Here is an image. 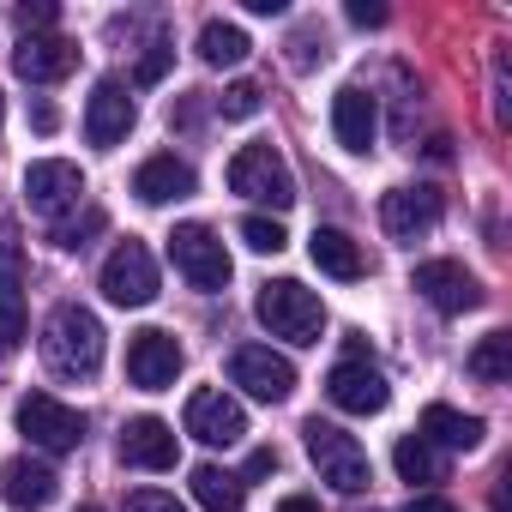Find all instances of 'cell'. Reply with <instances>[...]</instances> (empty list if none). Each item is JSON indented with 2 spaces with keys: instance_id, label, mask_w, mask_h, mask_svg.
I'll use <instances>...</instances> for the list:
<instances>
[{
  "instance_id": "d6a6232c",
  "label": "cell",
  "mask_w": 512,
  "mask_h": 512,
  "mask_svg": "<svg viewBox=\"0 0 512 512\" xmlns=\"http://www.w3.org/2000/svg\"><path fill=\"white\" fill-rule=\"evenodd\" d=\"M127 512H187L175 494H157V488H139V494H127Z\"/></svg>"
},
{
  "instance_id": "44dd1931",
  "label": "cell",
  "mask_w": 512,
  "mask_h": 512,
  "mask_svg": "<svg viewBox=\"0 0 512 512\" xmlns=\"http://www.w3.org/2000/svg\"><path fill=\"white\" fill-rule=\"evenodd\" d=\"M308 260H314L326 278H344V284L368 278V253H362V241L344 235V229H332V223H320V229L308 235Z\"/></svg>"
},
{
  "instance_id": "30bf717a",
  "label": "cell",
  "mask_w": 512,
  "mask_h": 512,
  "mask_svg": "<svg viewBox=\"0 0 512 512\" xmlns=\"http://www.w3.org/2000/svg\"><path fill=\"white\" fill-rule=\"evenodd\" d=\"M410 290H416L428 308H440V314H470V308H482V284H476L458 260H428V266H416V272H410Z\"/></svg>"
},
{
  "instance_id": "7c38bea8",
  "label": "cell",
  "mask_w": 512,
  "mask_h": 512,
  "mask_svg": "<svg viewBox=\"0 0 512 512\" xmlns=\"http://www.w3.org/2000/svg\"><path fill=\"white\" fill-rule=\"evenodd\" d=\"M187 434L193 440H205V446H235L241 434H247V410L223 392V386H205V392H193L187 398Z\"/></svg>"
},
{
  "instance_id": "83f0119b",
  "label": "cell",
  "mask_w": 512,
  "mask_h": 512,
  "mask_svg": "<svg viewBox=\"0 0 512 512\" xmlns=\"http://www.w3.org/2000/svg\"><path fill=\"white\" fill-rule=\"evenodd\" d=\"M103 229H109V211H103V205H85V217H73V223H55V247L79 253V247H91V235H103Z\"/></svg>"
},
{
  "instance_id": "2e32d148",
  "label": "cell",
  "mask_w": 512,
  "mask_h": 512,
  "mask_svg": "<svg viewBox=\"0 0 512 512\" xmlns=\"http://www.w3.org/2000/svg\"><path fill=\"white\" fill-rule=\"evenodd\" d=\"M73 67H79V43H73V37H55V31L25 37V43L13 49V73H19L25 85H55V79H67Z\"/></svg>"
},
{
  "instance_id": "f35d334b",
  "label": "cell",
  "mask_w": 512,
  "mask_h": 512,
  "mask_svg": "<svg viewBox=\"0 0 512 512\" xmlns=\"http://www.w3.org/2000/svg\"><path fill=\"white\" fill-rule=\"evenodd\" d=\"M278 512H320V506L308 494H290V500H278Z\"/></svg>"
},
{
  "instance_id": "e575fe53",
  "label": "cell",
  "mask_w": 512,
  "mask_h": 512,
  "mask_svg": "<svg viewBox=\"0 0 512 512\" xmlns=\"http://www.w3.org/2000/svg\"><path fill=\"white\" fill-rule=\"evenodd\" d=\"M350 25L374 31V25H386V7H380V0H350Z\"/></svg>"
},
{
  "instance_id": "d590c367",
  "label": "cell",
  "mask_w": 512,
  "mask_h": 512,
  "mask_svg": "<svg viewBox=\"0 0 512 512\" xmlns=\"http://www.w3.org/2000/svg\"><path fill=\"white\" fill-rule=\"evenodd\" d=\"M272 470H278V452H272V446H260V452L247 458V476H241V482H253V476H272Z\"/></svg>"
},
{
  "instance_id": "7402d4cb",
  "label": "cell",
  "mask_w": 512,
  "mask_h": 512,
  "mask_svg": "<svg viewBox=\"0 0 512 512\" xmlns=\"http://www.w3.org/2000/svg\"><path fill=\"white\" fill-rule=\"evenodd\" d=\"M133 193H139L145 205H175V199L193 193V169H187L175 151H157V157H145V163L133 169Z\"/></svg>"
},
{
  "instance_id": "9c48e42d",
  "label": "cell",
  "mask_w": 512,
  "mask_h": 512,
  "mask_svg": "<svg viewBox=\"0 0 512 512\" xmlns=\"http://www.w3.org/2000/svg\"><path fill=\"white\" fill-rule=\"evenodd\" d=\"M440 217H446V193L440 187H392L380 199V223H386L392 241H422Z\"/></svg>"
},
{
  "instance_id": "6da1fadb",
  "label": "cell",
  "mask_w": 512,
  "mask_h": 512,
  "mask_svg": "<svg viewBox=\"0 0 512 512\" xmlns=\"http://www.w3.org/2000/svg\"><path fill=\"white\" fill-rule=\"evenodd\" d=\"M43 362L61 380H91L103 368V326H97V314L79 308V302H61L49 314V326H43Z\"/></svg>"
},
{
  "instance_id": "8d00e7d4",
  "label": "cell",
  "mask_w": 512,
  "mask_h": 512,
  "mask_svg": "<svg viewBox=\"0 0 512 512\" xmlns=\"http://www.w3.org/2000/svg\"><path fill=\"white\" fill-rule=\"evenodd\" d=\"M31 127H37V133H55V127H61L55 103H31Z\"/></svg>"
},
{
  "instance_id": "4fadbf2b",
  "label": "cell",
  "mask_w": 512,
  "mask_h": 512,
  "mask_svg": "<svg viewBox=\"0 0 512 512\" xmlns=\"http://www.w3.org/2000/svg\"><path fill=\"white\" fill-rule=\"evenodd\" d=\"M133 121H139V109H133L127 85H121V79H97V91H91V103H85V139H91L97 151H115V145L133 133Z\"/></svg>"
},
{
  "instance_id": "cb8c5ba5",
  "label": "cell",
  "mask_w": 512,
  "mask_h": 512,
  "mask_svg": "<svg viewBox=\"0 0 512 512\" xmlns=\"http://www.w3.org/2000/svg\"><path fill=\"white\" fill-rule=\"evenodd\" d=\"M247 31L241 25H229V19H205V31H199V61L205 67H241L247 61Z\"/></svg>"
},
{
  "instance_id": "7a4b0ae2",
  "label": "cell",
  "mask_w": 512,
  "mask_h": 512,
  "mask_svg": "<svg viewBox=\"0 0 512 512\" xmlns=\"http://www.w3.org/2000/svg\"><path fill=\"white\" fill-rule=\"evenodd\" d=\"M253 314H260V326L272 338H290V344H320V332H326L320 296L308 284H296V278H272L260 290V302H253Z\"/></svg>"
},
{
  "instance_id": "836d02e7",
  "label": "cell",
  "mask_w": 512,
  "mask_h": 512,
  "mask_svg": "<svg viewBox=\"0 0 512 512\" xmlns=\"http://www.w3.org/2000/svg\"><path fill=\"white\" fill-rule=\"evenodd\" d=\"M290 61H296V67H314V61H326V37H320V31H302V37L290 43Z\"/></svg>"
},
{
  "instance_id": "60d3db41",
  "label": "cell",
  "mask_w": 512,
  "mask_h": 512,
  "mask_svg": "<svg viewBox=\"0 0 512 512\" xmlns=\"http://www.w3.org/2000/svg\"><path fill=\"white\" fill-rule=\"evenodd\" d=\"M0 115H7V103H0Z\"/></svg>"
},
{
  "instance_id": "d4e9b609",
  "label": "cell",
  "mask_w": 512,
  "mask_h": 512,
  "mask_svg": "<svg viewBox=\"0 0 512 512\" xmlns=\"http://www.w3.org/2000/svg\"><path fill=\"white\" fill-rule=\"evenodd\" d=\"M193 500H199L205 512H241L247 482L229 476V470H217V464H199V470H193Z\"/></svg>"
},
{
  "instance_id": "1f68e13d",
  "label": "cell",
  "mask_w": 512,
  "mask_h": 512,
  "mask_svg": "<svg viewBox=\"0 0 512 512\" xmlns=\"http://www.w3.org/2000/svg\"><path fill=\"white\" fill-rule=\"evenodd\" d=\"M13 19L25 25V37H37V25H55V0H25V7H13Z\"/></svg>"
},
{
  "instance_id": "3957f363",
  "label": "cell",
  "mask_w": 512,
  "mask_h": 512,
  "mask_svg": "<svg viewBox=\"0 0 512 512\" xmlns=\"http://www.w3.org/2000/svg\"><path fill=\"white\" fill-rule=\"evenodd\" d=\"M302 440H308V458H314L320 482H332L338 494H362V488L374 482V464H368L362 440L344 434L338 422H320V416H314V422L302 428Z\"/></svg>"
},
{
  "instance_id": "8992f818",
  "label": "cell",
  "mask_w": 512,
  "mask_h": 512,
  "mask_svg": "<svg viewBox=\"0 0 512 512\" xmlns=\"http://www.w3.org/2000/svg\"><path fill=\"white\" fill-rule=\"evenodd\" d=\"M19 428H25V440L43 446V452H79V440H85V416H79L73 404H61L55 392L19 398Z\"/></svg>"
},
{
  "instance_id": "484cf974",
  "label": "cell",
  "mask_w": 512,
  "mask_h": 512,
  "mask_svg": "<svg viewBox=\"0 0 512 512\" xmlns=\"http://www.w3.org/2000/svg\"><path fill=\"white\" fill-rule=\"evenodd\" d=\"M392 464H398V476H404V482H422V488L446 482V464H440V452H434L422 434H404V440L392 446Z\"/></svg>"
},
{
  "instance_id": "74e56055",
  "label": "cell",
  "mask_w": 512,
  "mask_h": 512,
  "mask_svg": "<svg viewBox=\"0 0 512 512\" xmlns=\"http://www.w3.org/2000/svg\"><path fill=\"white\" fill-rule=\"evenodd\" d=\"M404 512H458V506H452L446 494H416V500H410Z\"/></svg>"
},
{
  "instance_id": "5b68a950",
  "label": "cell",
  "mask_w": 512,
  "mask_h": 512,
  "mask_svg": "<svg viewBox=\"0 0 512 512\" xmlns=\"http://www.w3.org/2000/svg\"><path fill=\"white\" fill-rule=\"evenodd\" d=\"M169 260H175V272H181L199 296H223V290H229V253H223V241H217L205 223H175Z\"/></svg>"
},
{
  "instance_id": "9a60e30c",
  "label": "cell",
  "mask_w": 512,
  "mask_h": 512,
  "mask_svg": "<svg viewBox=\"0 0 512 512\" xmlns=\"http://www.w3.org/2000/svg\"><path fill=\"white\" fill-rule=\"evenodd\" d=\"M326 398L338 404V410H350V416H380L386 410V398H392V386L380 380V368H368V362H338L332 374H326Z\"/></svg>"
},
{
  "instance_id": "52a82bcc",
  "label": "cell",
  "mask_w": 512,
  "mask_h": 512,
  "mask_svg": "<svg viewBox=\"0 0 512 512\" xmlns=\"http://www.w3.org/2000/svg\"><path fill=\"white\" fill-rule=\"evenodd\" d=\"M229 380L247 392V398H260V404H284L296 392V368L290 356H278L272 344H241L229 356Z\"/></svg>"
},
{
  "instance_id": "f1b7e54d",
  "label": "cell",
  "mask_w": 512,
  "mask_h": 512,
  "mask_svg": "<svg viewBox=\"0 0 512 512\" xmlns=\"http://www.w3.org/2000/svg\"><path fill=\"white\" fill-rule=\"evenodd\" d=\"M260 103H266V91L253 85V79H235V85H223V97H217L223 121H253V115H260Z\"/></svg>"
},
{
  "instance_id": "4316f807",
  "label": "cell",
  "mask_w": 512,
  "mask_h": 512,
  "mask_svg": "<svg viewBox=\"0 0 512 512\" xmlns=\"http://www.w3.org/2000/svg\"><path fill=\"white\" fill-rule=\"evenodd\" d=\"M482 386H506L512 380V332H488L476 350H470V362H464Z\"/></svg>"
},
{
  "instance_id": "277c9868",
  "label": "cell",
  "mask_w": 512,
  "mask_h": 512,
  "mask_svg": "<svg viewBox=\"0 0 512 512\" xmlns=\"http://www.w3.org/2000/svg\"><path fill=\"white\" fill-rule=\"evenodd\" d=\"M229 193H241V199H260V205H272V211H290L296 205V175H290V163L278 157V145H241L235 157H229Z\"/></svg>"
},
{
  "instance_id": "5bb4252c",
  "label": "cell",
  "mask_w": 512,
  "mask_h": 512,
  "mask_svg": "<svg viewBox=\"0 0 512 512\" xmlns=\"http://www.w3.org/2000/svg\"><path fill=\"white\" fill-rule=\"evenodd\" d=\"M25 199H31V211H43V217L79 205V199H85V175H79V163H67V157H43V163H31V169H25Z\"/></svg>"
},
{
  "instance_id": "ba28073f",
  "label": "cell",
  "mask_w": 512,
  "mask_h": 512,
  "mask_svg": "<svg viewBox=\"0 0 512 512\" xmlns=\"http://www.w3.org/2000/svg\"><path fill=\"white\" fill-rule=\"evenodd\" d=\"M103 296L115 308H145L157 296V260H151V247L145 241H121L109 260H103Z\"/></svg>"
},
{
  "instance_id": "f546056e",
  "label": "cell",
  "mask_w": 512,
  "mask_h": 512,
  "mask_svg": "<svg viewBox=\"0 0 512 512\" xmlns=\"http://www.w3.org/2000/svg\"><path fill=\"white\" fill-rule=\"evenodd\" d=\"M241 241L253 247V253H284V223L278 217H241Z\"/></svg>"
},
{
  "instance_id": "603a6c76",
  "label": "cell",
  "mask_w": 512,
  "mask_h": 512,
  "mask_svg": "<svg viewBox=\"0 0 512 512\" xmlns=\"http://www.w3.org/2000/svg\"><path fill=\"white\" fill-rule=\"evenodd\" d=\"M422 440L428 446H452V452H476L482 446V416H464L452 404H428L422 410Z\"/></svg>"
},
{
  "instance_id": "ac0fdd59",
  "label": "cell",
  "mask_w": 512,
  "mask_h": 512,
  "mask_svg": "<svg viewBox=\"0 0 512 512\" xmlns=\"http://www.w3.org/2000/svg\"><path fill=\"white\" fill-rule=\"evenodd\" d=\"M31 332V314H25V266H19V247H13V229L0 241V350H19Z\"/></svg>"
},
{
  "instance_id": "8fae6325",
  "label": "cell",
  "mask_w": 512,
  "mask_h": 512,
  "mask_svg": "<svg viewBox=\"0 0 512 512\" xmlns=\"http://www.w3.org/2000/svg\"><path fill=\"white\" fill-rule=\"evenodd\" d=\"M175 374H181V344L169 332L145 326L127 338V380L139 392H163V386H175Z\"/></svg>"
},
{
  "instance_id": "ffe728a7",
  "label": "cell",
  "mask_w": 512,
  "mask_h": 512,
  "mask_svg": "<svg viewBox=\"0 0 512 512\" xmlns=\"http://www.w3.org/2000/svg\"><path fill=\"white\" fill-rule=\"evenodd\" d=\"M332 133L344 151H374V133H380V109L362 85H344L332 97Z\"/></svg>"
},
{
  "instance_id": "ab89813d",
  "label": "cell",
  "mask_w": 512,
  "mask_h": 512,
  "mask_svg": "<svg viewBox=\"0 0 512 512\" xmlns=\"http://www.w3.org/2000/svg\"><path fill=\"white\" fill-rule=\"evenodd\" d=\"M79 512H103V506H79Z\"/></svg>"
},
{
  "instance_id": "e0dca14e",
  "label": "cell",
  "mask_w": 512,
  "mask_h": 512,
  "mask_svg": "<svg viewBox=\"0 0 512 512\" xmlns=\"http://www.w3.org/2000/svg\"><path fill=\"white\" fill-rule=\"evenodd\" d=\"M175 458H181V440H175V428L163 416H133L121 428V464H133V470H175Z\"/></svg>"
},
{
  "instance_id": "d6986e66",
  "label": "cell",
  "mask_w": 512,
  "mask_h": 512,
  "mask_svg": "<svg viewBox=\"0 0 512 512\" xmlns=\"http://www.w3.org/2000/svg\"><path fill=\"white\" fill-rule=\"evenodd\" d=\"M0 494H7L13 512H43L55 494H61V476L43 464V458H13L0 470Z\"/></svg>"
},
{
  "instance_id": "4dcf8cb0",
  "label": "cell",
  "mask_w": 512,
  "mask_h": 512,
  "mask_svg": "<svg viewBox=\"0 0 512 512\" xmlns=\"http://www.w3.org/2000/svg\"><path fill=\"white\" fill-rule=\"evenodd\" d=\"M169 61H175V49H169V43H151V49L139 55V67H133V79H139V85H157V79L169 73Z\"/></svg>"
}]
</instances>
